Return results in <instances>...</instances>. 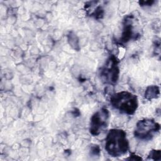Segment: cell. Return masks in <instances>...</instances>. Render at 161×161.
<instances>
[{
    "label": "cell",
    "instance_id": "cell-6",
    "mask_svg": "<svg viewBox=\"0 0 161 161\" xmlns=\"http://www.w3.org/2000/svg\"><path fill=\"white\" fill-rule=\"evenodd\" d=\"M133 16H128L124 21L123 30L120 41L123 43H126L131 39L135 38L133 28Z\"/></svg>",
    "mask_w": 161,
    "mask_h": 161
},
{
    "label": "cell",
    "instance_id": "cell-5",
    "mask_svg": "<svg viewBox=\"0 0 161 161\" xmlns=\"http://www.w3.org/2000/svg\"><path fill=\"white\" fill-rule=\"evenodd\" d=\"M109 113L108 109L103 108L96 112L91 117L89 131L93 136L99 135L108 124Z\"/></svg>",
    "mask_w": 161,
    "mask_h": 161
},
{
    "label": "cell",
    "instance_id": "cell-10",
    "mask_svg": "<svg viewBox=\"0 0 161 161\" xmlns=\"http://www.w3.org/2000/svg\"><path fill=\"white\" fill-rule=\"evenodd\" d=\"M155 3L154 1H140L139 3L140 4V6H150L152 5V4H153Z\"/></svg>",
    "mask_w": 161,
    "mask_h": 161
},
{
    "label": "cell",
    "instance_id": "cell-3",
    "mask_svg": "<svg viewBox=\"0 0 161 161\" xmlns=\"http://www.w3.org/2000/svg\"><path fill=\"white\" fill-rule=\"evenodd\" d=\"M160 125L153 119H143L137 122L134 131L136 138L142 140H149L160 130Z\"/></svg>",
    "mask_w": 161,
    "mask_h": 161
},
{
    "label": "cell",
    "instance_id": "cell-4",
    "mask_svg": "<svg viewBox=\"0 0 161 161\" xmlns=\"http://www.w3.org/2000/svg\"><path fill=\"white\" fill-rule=\"evenodd\" d=\"M119 70L118 62L116 57L111 55L106 60L105 65L101 70V77L106 83L114 84L119 77Z\"/></svg>",
    "mask_w": 161,
    "mask_h": 161
},
{
    "label": "cell",
    "instance_id": "cell-8",
    "mask_svg": "<svg viewBox=\"0 0 161 161\" xmlns=\"http://www.w3.org/2000/svg\"><path fill=\"white\" fill-rule=\"evenodd\" d=\"M68 40L69 44L75 50H79V42L78 39L76 38V36L73 33H70V34L68 35Z\"/></svg>",
    "mask_w": 161,
    "mask_h": 161
},
{
    "label": "cell",
    "instance_id": "cell-1",
    "mask_svg": "<svg viewBox=\"0 0 161 161\" xmlns=\"http://www.w3.org/2000/svg\"><path fill=\"white\" fill-rule=\"evenodd\" d=\"M105 150L113 157H121L129 150V142L126 133L121 129H111L105 139Z\"/></svg>",
    "mask_w": 161,
    "mask_h": 161
},
{
    "label": "cell",
    "instance_id": "cell-11",
    "mask_svg": "<svg viewBox=\"0 0 161 161\" xmlns=\"http://www.w3.org/2000/svg\"><path fill=\"white\" fill-rule=\"evenodd\" d=\"M127 160H142V158L136 155H131L129 158H127Z\"/></svg>",
    "mask_w": 161,
    "mask_h": 161
},
{
    "label": "cell",
    "instance_id": "cell-9",
    "mask_svg": "<svg viewBox=\"0 0 161 161\" xmlns=\"http://www.w3.org/2000/svg\"><path fill=\"white\" fill-rule=\"evenodd\" d=\"M148 158L152 160H160V150H153L150 151L149 155H148Z\"/></svg>",
    "mask_w": 161,
    "mask_h": 161
},
{
    "label": "cell",
    "instance_id": "cell-2",
    "mask_svg": "<svg viewBox=\"0 0 161 161\" xmlns=\"http://www.w3.org/2000/svg\"><path fill=\"white\" fill-rule=\"evenodd\" d=\"M110 103L121 113L128 115L133 114L138 106L137 96L126 91L113 94L110 98Z\"/></svg>",
    "mask_w": 161,
    "mask_h": 161
},
{
    "label": "cell",
    "instance_id": "cell-7",
    "mask_svg": "<svg viewBox=\"0 0 161 161\" xmlns=\"http://www.w3.org/2000/svg\"><path fill=\"white\" fill-rule=\"evenodd\" d=\"M160 94L159 87L157 86H148L145 92V97L148 100L155 99Z\"/></svg>",
    "mask_w": 161,
    "mask_h": 161
}]
</instances>
